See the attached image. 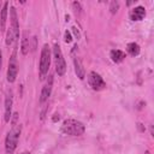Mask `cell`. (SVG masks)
I'll use <instances>...</instances> for the list:
<instances>
[{
    "label": "cell",
    "mask_w": 154,
    "mask_h": 154,
    "mask_svg": "<svg viewBox=\"0 0 154 154\" xmlns=\"http://www.w3.org/2000/svg\"><path fill=\"white\" fill-rule=\"evenodd\" d=\"M61 131L66 135H71V136H79L85 131L84 125L75 119H66L64 120L63 125H61Z\"/></svg>",
    "instance_id": "1"
},
{
    "label": "cell",
    "mask_w": 154,
    "mask_h": 154,
    "mask_svg": "<svg viewBox=\"0 0 154 154\" xmlns=\"http://www.w3.org/2000/svg\"><path fill=\"white\" fill-rule=\"evenodd\" d=\"M20 125H13L12 130L7 134L6 140H5V149L7 154H13L14 149L17 148L18 144V140H19V135H20Z\"/></svg>",
    "instance_id": "2"
},
{
    "label": "cell",
    "mask_w": 154,
    "mask_h": 154,
    "mask_svg": "<svg viewBox=\"0 0 154 154\" xmlns=\"http://www.w3.org/2000/svg\"><path fill=\"white\" fill-rule=\"evenodd\" d=\"M49 66H51V48L46 43L42 47L41 51V58H40V79H45L46 75L49 71Z\"/></svg>",
    "instance_id": "3"
},
{
    "label": "cell",
    "mask_w": 154,
    "mask_h": 154,
    "mask_svg": "<svg viewBox=\"0 0 154 154\" xmlns=\"http://www.w3.org/2000/svg\"><path fill=\"white\" fill-rule=\"evenodd\" d=\"M53 55H54V64H55V72L59 76H63L66 71V64L61 53V49L59 47V45H54L53 48Z\"/></svg>",
    "instance_id": "4"
},
{
    "label": "cell",
    "mask_w": 154,
    "mask_h": 154,
    "mask_svg": "<svg viewBox=\"0 0 154 154\" xmlns=\"http://www.w3.org/2000/svg\"><path fill=\"white\" fill-rule=\"evenodd\" d=\"M88 83H89V85L94 90H102L106 87V83L102 79V77L99 73H96L95 71L89 72V75H88Z\"/></svg>",
    "instance_id": "5"
},
{
    "label": "cell",
    "mask_w": 154,
    "mask_h": 154,
    "mask_svg": "<svg viewBox=\"0 0 154 154\" xmlns=\"http://www.w3.org/2000/svg\"><path fill=\"white\" fill-rule=\"evenodd\" d=\"M17 73H18V66H17V60H16V49L10 59L8 63V69H7V81L10 83H13L17 78Z\"/></svg>",
    "instance_id": "6"
},
{
    "label": "cell",
    "mask_w": 154,
    "mask_h": 154,
    "mask_svg": "<svg viewBox=\"0 0 154 154\" xmlns=\"http://www.w3.org/2000/svg\"><path fill=\"white\" fill-rule=\"evenodd\" d=\"M52 88H53V76L51 75L48 77L47 83L42 88V91H41V95H40V102L41 103H43L45 101L48 100V97L51 96V93H52Z\"/></svg>",
    "instance_id": "7"
},
{
    "label": "cell",
    "mask_w": 154,
    "mask_h": 154,
    "mask_svg": "<svg viewBox=\"0 0 154 154\" xmlns=\"http://www.w3.org/2000/svg\"><path fill=\"white\" fill-rule=\"evenodd\" d=\"M12 102H13V97H12V93L7 91L6 99H5V122H10L11 120V111H12Z\"/></svg>",
    "instance_id": "8"
},
{
    "label": "cell",
    "mask_w": 154,
    "mask_h": 154,
    "mask_svg": "<svg viewBox=\"0 0 154 154\" xmlns=\"http://www.w3.org/2000/svg\"><path fill=\"white\" fill-rule=\"evenodd\" d=\"M73 65H75V71H76V75L79 79H83L85 77V70L79 60V58L77 55H73Z\"/></svg>",
    "instance_id": "9"
},
{
    "label": "cell",
    "mask_w": 154,
    "mask_h": 154,
    "mask_svg": "<svg viewBox=\"0 0 154 154\" xmlns=\"http://www.w3.org/2000/svg\"><path fill=\"white\" fill-rule=\"evenodd\" d=\"M144 16H146V10L143 6H137L130 12V18L132 20H141L144 18Z\"/></svg>",
    "instance_id": "10"
},
{
    "label": "cell",
    "mask_w": 154,
    "mask_h": 154,
    "mask_svg": "<svg viewBox=\"0 0 154 154\" xmlns=\"http://www.w3.org/2000/svg\"><path fill=\"white\" fill-rule=\"evenodd\" d=\"M11 23H12V30L14 32L16 40L19 37V26H18V19H17V13H16V8L11 7Z\"/></svg>",
    "instance_id": "11"
},
{
    "label": "cell",
    "mask_w": 154,
    "mask_h": 154,
    "mask_svg": "<svg viewBox=\"0 0 154 154\" xmlns=\"http://www.w3.org/2000/svg\"><path fill=\"white\" fill-rule=\"evenodd\" d=\"M30 48V42H29V37H28V31H24L22 35V43H20V52L23 55H26Z\"/></svg>",
    "instance_id": "12"
},
{
    "label": "cell",
    "mask_w": 154,
    "mask_h": 154,
    "mask_svg": "<svg viewBox=\"0 0 154 154\" xmlns=\"http://www.w3.org/2000/svg\"><path fill=\"white\" fill-rule=\"evenodd\" d=\"M7 7H8V2L6 1L1 8V12H0V31H4L5 30V26H6V20H7Z\"/></svg>",
    "instance_id": "13"
},
{
    "label": "cell",
    "mask_w": 154,
    "mask_h": 154,
    "mask_svg": "<svg viewBox=\"0 0 154 154\" xmlns=\"http://www.w3.org/2000/svg\"><path fill=\"white\" fill-rule=\"evenodd\" d=\"M109 55H111V59L114 63H120L125 58V53L123 51H119V49H112L111 53H109Z\"/></svg>",
    "instance_id": "14"
},
{
    "label": "cell",
    "mask_w": 154,
    "mask_h": 154,
    "mask_svg": "<svg viewBox=\"0 0 154 154\" xmlns=\"http://www.w3.org/2000/svg\"><path fill=\"white\" fill-rule=\"evenodd\" d=\"M128 52H129L130 55L136 57L140 53V46L137 43H135V42H131V43L128 45Z\"/></svg>",
    "instance_id": "15"
},
{
    "label": "cell",
    "mask_w": 154,
    "mask_h": 154,
    "mask_svg": "<svg viewBox=\"0 0 154 154\" xmlns=\"http://www.w3.org/2000/svg\"><path fill=\"white\" fill-rule=\"evenodd\" d=\"M14 40H16L14 32H13V30L10 28V29L7 30V34H6V45H7V46H10Z\"/></svg>",
    "instance_id": "16"
},
{
    "label": "cell",
    "mask_w": 154,
    "mask_h": 154,
    "mask_svg": "<svg viewBox=\"0 0 154 154\" xmlns=\"http://www.w3.org/2000/svg\"><path fill=\"white\" fill-rule=\"evenodd\" d=\"M118 8H119V4H118V1H111V5H109V10H111V13H117V11H118Z\"/></svg>",
    "instance_id": "17"
},
{
    "label": "cell",
    "mask_w": 154,
    "mask_h": 154,
    "mask_svg": "<svg viewBox=\"0 0 154 154\" xmlns=\"http://www.w3.org/2000/svg\"><path fill=\"white\" fill-rule=\"evenodd\" d=\"M64 37H65V42L66 43H70L71 41H72V37H71V34H70V31H65V35H64Z\"/></svg>",
    "instance_id": "18"
},
{
    "label": "cell",
    "mask_w": 154,
    "mask_h": 154,
    "mask_svg": "<svg viewBox=\"0 0 154 154\" xmlns=\"http://www.w3.org/2000/svg\"><path fill=\"white\" fill-rule=\"evenodd\" d=\"M1 65H2V54H1V51H0V70H1Z\"/></svg>",
    "instance_id": "19"
},
{
    "label": "cell",
    "mask_w": 154,
    "mask_h": 154,
    "mask_svg": "<svg viewBox=\"0 0 154 154\" xmlns=\"http://www.w3.org/2000/svg\"><path fill=\"white\" fill-rule=\"evenodd\" d=\"M23 154H30V153H28V152H25V153H23Z\"/></svg>",
    "instance_id": "20"
}]
</instances>
